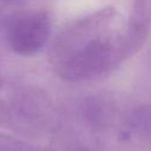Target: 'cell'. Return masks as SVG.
Returning a JSON list of instances; mask_svg holds the SVG:
<instances>
[{"label": "cell", "mask_w": 151, "mask_h": 151, "mask_svg": "<svg viewBox=\"0 0 151 151\" xmlns=\"http://www.w3.org/2000/svg\"><path fill=\"white\" fill-rule=\"evenodd\" d=\"M150 33V0H134L133 9L126 20V42L130 57L137 54Z\"/></svg>", "instance_id": "cell-4"}, {"label": "cell", "mask_w": 151, "mask_h": 151, "mask_svg": "<svg viewBox=\"0 0 151 151\" xmlns=\"http://www.w3.org/2000/svg\"><path fill=\"white\" fill-rule=\"evenodd\" d=\"M4 80H5V65H4V60L0 55V87L4 84Z\"/></svg>", "instance_id": "cell-7"}, {"label": "cell", "mask_w": 151, "mask_h": 151, "mask_svg": "<svg viewBox=\"0 0 151 151\" xmlns=\"http://www.w3.org/2000/svg\"><path fill=\"white\" fill-rule=\"evenodd\" d=\"M51 19L46 11L24 9L0 13V39L17 54L34 55L51 37Z\"/></svg>", "instance_id": "cell-3"}, {"label": "cell", "mask_w": 151, "mask_h": 151, "mask_svg": "<svg viewBox=\"0 0 151 151\" xmlns=\"http://www.w3.org/2000/svg\"><path fill=\"white\" fill-rule=\"evenodd\" d=\"M57 123L51 99L31 87H14L0 92V126L27 134L50 132Z\"/></svg>", "instance_id": "cell-2"}, {"label": "cell", "mask_w": 151, "mask_h": 151, "mask_svg": "<svg viewBox=\"0 0 151 151\" xmlns=\"http://www.w3.org/2000/svg\"><path fill=\"white\" fill-rule=\"evenodd\" d=\"M129 58L126 20L111 6L67 24L53 39L50 50L54 73L70 83L109 76Z\"/></svg>", "instance_id": "cell-1"}, {"label": "cell", "mask_w": 151, "mask_h": 151, "mask_svg": "<svg viewBox=\"0 0 151 151\" xmlns=\"http://www.w3.org/2000/svg\"><path fill=\"white\" fill-rule=\"evenodd\" d=\"M0 151H46L14 137L0 134Z\"/></svg>", "instance_id": "cell-5"}, {"label": "cell", "mask_w": 151, "mask_h": 151, "mask_svg": "<svg viewBox=\"0 0 151 151\" xmlns=\"http://www.w3.org/2000/svg\"><path fill=\"white\" fill-rule=\"evenodd\" d=\"M19 1H20V0H0V13L8 11L7 8L12 7L13 5L18 4Z\"/></svg>", "instance_id": "cell-6"}]
</instances>
